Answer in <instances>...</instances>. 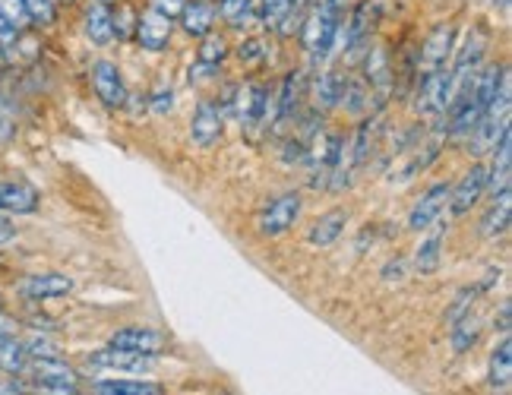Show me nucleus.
Listing matches in <instances>:
<instances>
[{
  "mask_svg": "<svg viewBox=\"0 0 512 395\" xmlns=\"http://www.w3.org/2000/svg\"><path fill=\"white\" fill-rule=\"evenodd\" d=\"M149 102H152L149 108L155 114H168V111H174V92L171 89H159V92H152Z\"/></svg>",
  "mask_w": 512,
  "mask_h": 395,
  "instance_id": "obj_36",
  "label": "nucleus"
},
{
  "mask_svg": "<svg viewBox=\"0 0 512 395\" xmlns=\"http://www.w3.org/2000/svg\"><path fill=\"white\" fill-rule=\"evenodd\" d=\"M345 79L348 73H342L339 67H320L317 73H313L310 79V111H317V114H329V111H336L339 102H342V92H345Z\"/></svg>",
  "mask_w": 512,
  "mask_h": 395,
  "instance_id": "obj_6",
  "label": "nucleus"
},
{
  "mask_svg": "<svg viewBox=\"0 0 512 395\" xmlns=\"http://www.w3.org/2000/svg\"><path fill=\"white\" fill-rule=\"evenodd\" d=\"M361 61H364L361 79L373 95V111H380V108H386L392 92H396V61H392V51L386 42L370 45Z\"/></svg>",
  "mask_w": 512,
  "mask_h": 395,
  "instance_id": "obj_1",
  "label": "nucleus"
},
{
  "mask_svg": "<svg viewBox=\"0 0 512 395\" xmlns=\"http://www.w3.org/2000/svg\"><path fill=\"white\" fill-rule=\"evenodd\" d=\"M181 29L190 38H206L209 32H215V19H219V7L212 0H187L181 10Z\"/></svg>",
  "mask_w": 512,
  "mask_h": 395,
  "instance_id": "obj_18",
  "label": "nucleus"
},
{
  "mask_svg": "<svg viewBox=\"0 0 512 395\" xmlns=\"http://www.w3.org/2000/svg\"><path fill=\"white\" fill-rule=\"evenodd\" d=\"M440 263H443V225H437V231L427 234L421 247L415 250V269L421 275H433L440 269Z\"/></svg>",
  "mask_w": 512,
  "mask_h": 395,
  "instance_id": "obj_27",
  "label": "nucleus"
},
{
  "mask_svg": "<svg viewBox=\"0 0 512 395\" xmlns=\"http://www.w3.org/2000/svg\"><path fill=\"white\" fill-rule=\"evenodd\" d=\"M38 190L26 181H0V212L10 215H32L38 209Z\"/></svg>",
  "mask_w": 512,
  "mask_h": 395,
  "instance_id": "obj_20",
  "label": "nucleus"
},
{
  "mask_svg": "<svg viewBox=\"0 0 512 395\" xmlns=\"http://www.w3.org/2000/svg\"><path fill=\"white\" fill-rule=\"evenodd\" d=\"M162 389L146 380H98L92 383V395H159Z\"/></svg>",
  "mask_w": 512,
  "mask_h": 395,
  "instance_id": "obj_29",
  "label": "nucleus"
},
{
  "mask_svg": "<svg viewBox=\"0 0 512 395\" xmlns=\"http://www.w3.org/2000/svg\"><path fill=\"white\" fill-rule=\"evenodd\" d=\"M23 377L38 389H57V386H76V370L64 358H29L23 367Z\"/></svg>",
  "mask_w": 512,
  "mask_h": 395,
  "instance_id": "obj_12",
  "label": "nucleus"
},
{
  "mask_svg": "<svg viewBox=\"0 0 512 395\" xmlns=\"http://www.w3.org/2000/svg\"><path fill=\"white\" fill-rule=\"evenodd\" d=\"M7 335H16L13 323L7 320V316H0V339H7Z\"/></svg>",
  "mask_w": 512,
  "mask_h": 395,
  "instance_id": "obj_44",
  "label": "nucleus"
},
{
  "mask_svg": "<svg viewBox=\"0 0 512 395\" xmlns=\"http://www.w3.org/2000/svg\"><path fill=\"white\" fill-rule=\"evenodd\" d=\"M238 61L250 70H260L272 61V45L269 38L263 35H253V38H244V42L238 45Z\"/></svg>",
  "mask_w": 512,
  "mask_h": 395,
  "instance_id": "obj_30",
  "label": "nucleus"
},
{
  "mask_svg": "<svg viewBox=\"0 0 512 395\" xmlns=\"http://www.w3.org/2000/svg\"><path fill=\"white\" fill-rule=\"evenodd\" d=\"M184 4H187V0H149V7H155L159 13H165L168 19H177V16H181Z\"/></svg>",
  "mask_w": 512,
  "mask_h": 395,
  "instance_id": "obj_37",
  "label": "nucleus"
},
{
  "mask_svg": "<svg viewBox=\"0 0 512 395\" xmlns=\"http://www.w3.org/2000/svg\"><path fill=\"white\" fill-rule=\"evenodd\" d=\"M29 361L26 354V345L16 339V335H7V339H0V373H13V377H19L23 373Z\"/></svg>",
  "mask_w": 512,
  "mask_h": 395,
  "instance_id": "obj_32",
  "label": "nucleus"
},
{
  "mask_svg": "<svg viewBox=\"0 0 512 395\" xmlns=\"http://www.w3.org/2000/svg\"><path fill=\"white\" fill-rule=\"evenodd\" d=\"M92 89L98 95V102L105 108H124L127 105V86H124V73L114 61H95L92 64Z\"/></svg>",
  "mask_w": 512,
  "mask_h": 395,
  "instance_id": "obj_11",
  "label": "nucleus"
},
{
  "mask_svg": "<svg viewBox=\"0 0 512 395\" xmlns=\"http://www.w3.org/2000/svg\"><path fill=\"white\" fill-rule=\"evenodd\" d=\"M0 16L10 19V23L23 32L29 26V10H26V0H0Z\"/></svg>",
  "mask_w": 512,
  "mask_h": 395,
  "instance_id": "obj_34",
  "label": "nucleus"
},
{
  "mask_svg": "<svg viewBox=\"0 0 512 395\" xmlns=\"http://www.w3.org/2000/svg\"><path fill=\"white\" fill-rule=\"evenodd\" d=\"M490 155H494V165L487 168V190L484 193L497 196V193L509 190V184H512V127L509 124L497 136V143H494V149H490Z\"/></svg>",
  "mask_w": 512,
  "mask_h": 395,
  "instance_id": "obj_15",
  "label": "nucleus"
},
{
  "mask_svg": "<svg viewBox=\"0 0 512 395\" xmlns=\"http://www.w3.org/2000/svg\"><path fill=\"white\" fill-rule=\"evenodd\" d=\"M452 102V73L449 67L433 70L418 76V98H415V111L421 117H446V108Z\"/></svg>",
  "mask_w": 512,
  "mask_h": 395,
  "instance_id": "obj_3",
  "label": "nucleus"
},
{
  "mask_svg": "<svg viewBox=\"0 0 512 395\" xmlns=\"http://www.w3.org/2000/svg\"><path fill=\"white\" fill-rule=\"evenodd\" d=\"M487 190V165H471L465 174H462V181L449 190V209L452 215H465L471 212L478 203H481V196Z\"/></svg>",
  "mask_w": 512,
  "mask_h": 395,
  "instance_id": "obj_14",
  "label": "nucleus"
},
{
  "mask_svg": "<svg viewBox=\"0 0 512 395\" xmlns=\"http://www.w3.org/2000/svg\"><path fill=\"white\" fill-rule=\"evenodd\" d=\"M171 32H174V19H168L155 7H146V10H140V16H136L133 38L149 54H162L171 42Z\"/></svg>",
  "mask_w": 512,
  "mask_h": 395,
  "instance_id": "obj_8",
  "label": "nucleus"
},
{
  "mask_svg": "<svg viewBox=\"0 0 512 395\" xmlns=\"http://www.w3.org/2000/svg\"><path fill=\"white\" fill-rule=\"evenodd\" d=\"M16 237V228H13V222L10 219H4V215H0V247H7L10 241Z\"/></svg>",
  "mask_w": 512,
  "mask_h": 395,
  "instance_id": "obj_41",
  "label": "nucleus"
},
{
  "mask_svg": "<svg viewBox=\"0 0 512 395\" xmlns=\"http://www.w3.org/2000/svg\"><path fill=\"white\" fill-rule=\"evenodd\" d=\"M310 7V0H294V10H298V13H304Z\"/></svg>",
  "mask_w": 512,
  "mask_h": 395,
  "instance_id": "obj_45",
  "label": "nucleus"
},
{
  "mask_svg": "<svg viewBox=\"0 0 512 395\" xmlns=\"http://www.w3.org/2000/svg\"><path fill=\"white\" fill-rule=\"evenodd\" d=\"M256 10H260L256 19H260V26L266 32H275L291 13H298L294 10V0H256Z\"/></svg>",
  "mask_w": 512,
  "mask_h": 395,
  "instance_id": "obj_31",
  "label": "nucleus"
},
{
  "mask_svg": "<svg viewBox=\"0 0 512 395\" xmlns=\"http://www.w3.org/2000/svg\"><path fill=\"white\" fill-rule=\"evenodd\" d=\"M111 345L133 351V354H146V358H155V354H159L168 342H165L162 332H155L149 326H124L111 335Z\"/></svg>",
  "mask_w": 512,
  "mask_h": 395,
  "instance_id": "obj_17",
  "label": "nucleus"
},
{
  "mask_svg": "<svg viewBox=\"0 0 512 395\" xmlns=\"http://www.w3.org/2000/svg\"><path fill=\"white\" fill-rule=\"evenodd\" d=\"M38 395H80L76 386H57V389H38Z\"/></svg>",
  "mask_w": 512,
  "mask_h": 395,
  "instance_id": "obj_43",
  "label": "nucleus"
},
{
  "mask_svg": "<svg viewBox=\"0 0 512 395\" xmlns=\"http://www.w3.org/2000/svg\"><path fill=\"white\" fill-rule=\"evenodd\" d=\"M0 395H26V386L13 373H0Z\"/></svg>",
  "mask_w": 512,
  "mask_h": 395,
  "instance_id": "obj_39",
  "label": "nucleus"
},
{
  "mask_svg": "<svg viewBox=\"0 0 512 395\" xmlns=\"http://www.w3.org/2000/svg\"><path fill=\"white\" fill-rule=\"evenodd\" d=\"M304 92H307V83H304V73H285V79L279 83V92H275V117H272V130L282 133L288 124L298 121L301 114V102H304Z\"/></svg>",
  "mask_w": 512,
  "mask_h": 395,
  "instance_id": "obj_7",
  "label": "nucleus"
},
{
  "mask_svg": "<svg viewBox=\"0 0 512 395\" xmlns=\"http://www.w3.org/2000/svg\"><path fill=\"white\" fill-rule=\"evenodd\" d=\"M487 48H490V29L484 23H478L475 29H471V35H468V42L462 45V51L452 54V57H456L452 67H449V73H452V92H456L459 86H465L468 79L478 76V70L484 67Z\"/></svg>",
  "mask_w": 512,
  "mask_h": 395,
  "instance_id": "obj_2",
  "label": "nucleus"
},
{
  "mask_svg": "<svg viewBox=\"0 0 512 395\" xmlns=\"http://www.w3.org/2000/svg\"><path fill=\"white\" fill-rule=\"evenodd\" d=\"M487 383H490V389H497V392H506L509 383H512V342H509V335H503L500 345L494 348V354H490Z\"/></svg>",
  "mask_w": 512,
  "mask_h": 395,
  "instance_id": "obj_24",
  "label": "nucleus"
},
{
  "mask_svg": "<svg viewBox=\"0 0 512 395\" xmlns=\"http://www.w3.org/2000/svg\"><path fill=\"white\" fill-rule=\"evenodd\" d=\"M0 304H4V298H0Z\"/></svg>",
  "mask_w": 512,
  "mask_h": 395,
  "instance_id": "obj_47",
  "label": "nucleus"
},
{
  "mask_svg": "<svg viewBox=\"0 0 512 395\" xmlns=\"http://www.w3.org/2000/svg\"><path fill=\"white\" fill-rule=\"evenodd\" d=\"M380 124H383L380 114H367L358 124V130H354V140L348 143V162L354 171L364 168L367 158L373 155V146H377V136H380Z\"/></svg>",
  "mask_w": 512,
  "mask_h": 395,
  "instance_id": "obj_19",
  "label": "nucleus"
},
{
  "mask_svg": "<svg viewBox=\"0 0 512 395\" xmlns=\"http://www.w3.org/2000/svg\"><path fill=\"white\" fill-rule=\"evenodd\" d=\"M301 196L298 193H282L260 212V222H256V231L263 237H282L294 228V222L301 219Z\"/></svg>",
  "mask_w": 512,
  "mask_h": 395,
  "instance_id": "obj_5",
  "label": "nucleus"
},
{
  "mask_svg": "<svg viewBox=\"0 0 512 395\" xmlns=\"http://www.w3.org/2000/svg\"><path fill=\"white\" fill-rule=\"evenodd\" d=\"M339 108H345L351 117L377 114V111H373V95H370V89H367V83H364L361 76H348L345 79V92H342Z\"/></svg>",
  "mask_w": 512,
  "mask_h": 395,
  "instance_id": "obj_26",
  "label": "nucleus"
},
{
  "mask_svg": "<svg viewBox=\"0 0 512 395\" xmlns=\"http://www.w3.org/2000/svg\"><path fill=\"white\" fill-rule=\"evenodd\" d=\"M452 54H456V26L437 23L424 35V42L418 48V76L449 67Z\"/></svg>",
  "mask_w": 512,
  "mask_h": 395,
  "instance_id": "obj_4",
  "label": "nucleus"
},
{
  "mask_svg": "<svg viewBox=\"0 0 512 395\" xmlns=\"http://www.w3.org/2000/svg\"><path fill=\"white\" fill-rule=\"evenodd\" d=\"M449 190H452L449 184H433V187H427L418 196V203L411 206V212H408V231L424 234V231H430L433 225H437L440 215L449 206Z\"/></svg>",
  "mask_w": 512,
  "mask_h": 395,
  "instance_id": "obj_10",
  "label": "nucleus"
},
{
  "mask_svg": "<svg viewBox=\"0 0 512 395\" xmlns=\"http://www.w3.org/2000/svg\"><path fill=\"white\" fill-rule=\"evenodd\" d=\"M102 4H108V7H114V4H117V0H102Z\"/></svg>",
  "mask_w": 512,
  "mask_h": 395,
  "instance_id": "obj_46",
  "label": "nucleus"
},
{
  "mask_svg": "<svg viewBox=\"0 0 512 395\" xmlns=\"http://www.w3.org/2000/svg\"><path fill=\"white\" fill-rule=\"evenodd\" d=\"M478 294H481V288L478 285H468V288H462L456 298H452V304H449V310H446V326H456L462 316H468L471 313V307H475V301H478Z\"/></svg>",
  "mask_w": 512,
  "mask_h": 395,
  "instance_id": "obj_33",
  "label": "nucleus"
},
{
  "mask_svg": "<svg viewBox=\"0 0 512 395\" xmlns=\"http://www.w3.org/2000/svg\"><path fill=\"white\" fill-rule=\"evenodd\" d=\"M89 367L95 370H117V373H149L155 367L152 358H146V354H133V351H124V348H102L86 358Z\"/></svg>",
  "mask_w": 512,
  "mask_h": 395,
  "instance_id": "obj_16",
  "label": "nucleus"
},
{
  "mask_svg": "<svg viewBox=\"0 0 512 395\" xmlns=\"http://www.w3.org/2000/svg\"><path fill=\"white\" fill-rule=\"evenodd\" d=\"M83 32L92 45H108L114 38V10L102 4V0H89L83 13Z\"/></svg>",
  "mask_w": 512,
  "mask_h": 395,
  "instance_id": "obj_21",
  "label": "nucleus"
},
{
  "mask_svg": "<svg viewBox=\"0 0 512 395\" xmlns=\"http://www.w3.org/2000/svg\"><path fill=\"white\" fill-rule=\"evenodd\" d=\"M405 269H408V260H402V256H399V260H389L386 269H383V279L386 282H402L405 279Z\"/></svg>",
  "mask_w": 512,
  "mask_h": 395,
  "instance_id": "obj_38",
  "label": "nucleus"
},
{
  "mask_svg": "<svg viewBox=\"0 0 512 395\" xmlns=\"http://www.w3.org/2000/svg\"><path fill=\"white\" fill-rule=\"evenodd\" d=\"M449 342H452V351L456 354H465V351L475 348L481 342V320L478 316L468 313L456 326H449Z\"/></svg>",
  "mask_w": 512,
  "mask_h": 395,
  "instance_id": "obj_28",
  "label": "nucleus"
},
{
  "mask_svg": "<svg viewBox=\"0 0 512 395\" xmlns=\"http://www.w3.org/2000/svg\"><path fill=\"white\" fill-rule=\"evenodd\" d=\"M345 225H348V212L345 209H332V212L320 215V219L307 228V241L313 247H332L345 234Z\"/></svg>",
  "mask_w": 512,
  "mask_h": 395,
  "instance_id": "obj_23",
  "label": "nucleus"
},
{
  "mask_svg": "<svg viewBox=\"0 0 512 395\" xmlns=\"http://www.w3.org/2000/svg\"><path fill=\"white\" fill-rule=\"evenodd\" d=\"M136 16H140V13H136L130 4L117 7V13H114V35L117 38H130L133 29H136Z\"/></svg>",
  "mask_w": 512,
  "mask_h": 395,
  "instance_id": "obj_35",
  "label": "nucleus"
},
{
  "mask_svg": "<svg viewBox=\"0 0 512 395\" xmlns=\"http://www.w3.org/2000/svg\"><path fill=\"white\" fill-rule=\"evenodd\" d=\"M509 316H512V307H509V301H503V307H500V332L503 335H509Z\"/></svg>",
  "mask_w": 512,
  "mask_h": 395,
  "instance_id": "obj_42",
  "label": "nucleus"
},
{
  "mask_svg": "<svg viewBox=\"0 0 512 395\" xmlns=\"http://www.w3.org/2000/svg\"><path fill=\"white\" fill-rule=\"evenodd\" d=\"M16 291L23 301L38 304V301H51V298H64V294H70L73 279L64 272H38V275H26Z\"/></svg>",
  "mask_w": 512,
  "mask_h": 395,
  "instance_id": "obj_13",
  "label": "nucleus"
},
{
  "mask_svg": "<svg viewBox=\"0 0 512 395\" xmlns=\"http://www.w3.org/2000/svg\"><path fill=\"white\" fill-rule=\"evenodd\" d=\"M313 7H323V10H332V13H348V7L354 0H310Z\"/></svg>",
  "mask_w": 512,
  "mask_h": 395,
  "instance_id": "obj_40",
  "label": "nucleus"
},
{
  "mask_svg": "<svg viewBox=\"0 0 512 395\" xmlns=\"http://www.w3.org/2000/svg\"><path fill=\"white\" fill-rule=\"evenodd\" d=\"M509 219H512V193L503 190L494 196V206H490L487 215L481 219V234L490 237V241H494V237H503L509 231Z\"/></svg>",
  "mask_w": 512,
  "mask_h": 395,
  "instance_id": "obj_25",
  "label": "nucleus"
},
{
  "mask_svg": "<svg viewBox=\"0 0 512 395\" xmlns=\"http://www.w3.org/2000/svg\"><path fill=\"white\" fill-rule=\"evenodd\" d=\"M222 133H225V114L219 111V105H215L212 98H203L190 117V143L200 149H212V146H219Z\"/></svg>",
  "mask_w": 512,
  "mask_h": 395,
  "instance_id": "obj_9",
  "label": "nucleus"
},
{
  "mask_svg": "<svg viewBox=\"0 0 512 395\" xmlns=\"http://www.w3.org/2000/svg\"><path fill=\"white\" fill-rule=\"evenodd\" d=\"M231 45L228 38L222 32H209L206 38H200V51H196V70H190V76L196 73V79H200V73H215L228 57Z\"/></svg>",
  "mask_w": 512,
  "mask_h": 395,
  "instance_id": "obj_22",
  "label": "nucleus"
}]
</instances>
